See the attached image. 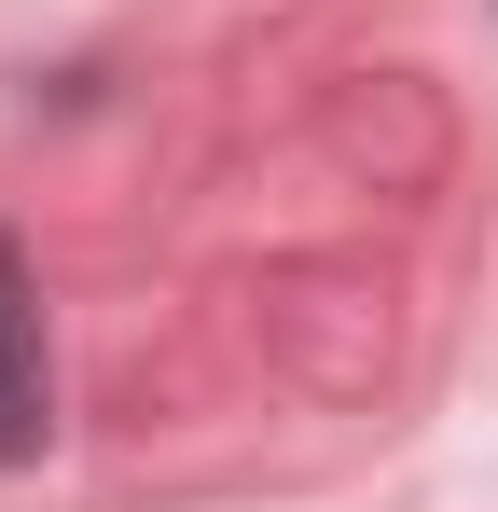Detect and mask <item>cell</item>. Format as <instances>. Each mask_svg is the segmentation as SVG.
<instances>
[{"instance_id":"obj_1","label":"cell","mask_w":498,"mask_h":512,"mask_svg":"<svg viewBox=\"0 0 498 512\" xmlns=\"http://www.w3.org/2000/svg\"><path fill=\"white\" fill-rule=\"evenodd\" d=\"M56 443V346H42V277L0 236V471H28Z\"/></svg>"}]
</instances>
